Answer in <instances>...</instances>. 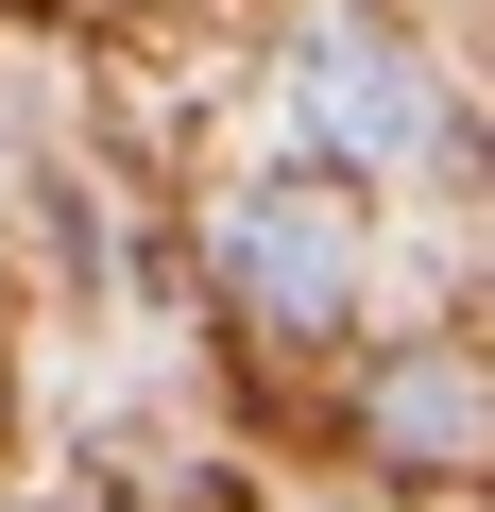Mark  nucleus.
<instances>
[{"mask_svg":"<svg viewBox=\"0 0 495 512\" xmlns=\"http://www.w3.org/2000/svg\"><path fill=\"white\" fill-rule=\"evenodd\" d=\"M205 256H222L239 325H274V342H325V325L359 308V222L325 205V171H274V188H239Z\"/></svg>","mask_w":495,"mask_h":512,"instance_id":"nucleus-1","label":"nucleus"},{"mask_svg":"<svg viewBox=\"0 0 495 512\" xmlns=\"http://www.w3.org/2000/svg\"><path fill=\"white\" fill-rule=\"evenodd\" d=\"M291 137H308V171H410V154L444 137V86H427L393 35L325 18V35L291 52Z\"/></svg>","mask_w":495,"mask_h":512,"instance_id":"nucleus-2","label":"nucleus"},{"mask_svg":"<svg viewBox=\"0 0 495 512\" xmlns=\"http://www.w3.org/2000/svg\"><path fill=\"white\" fill-rule=\"evenodd\" d=\"M376 427H410V444H461V427H478V393H461V376H393V393H376Z\"/></svg>","mask_w":495,"mask_h":512,"instance_id":"nucleus-3","label":"nucleus"}]
</instances>
